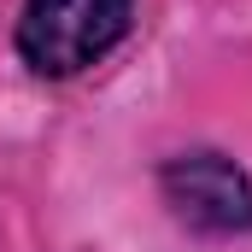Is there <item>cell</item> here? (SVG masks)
I'll use <instances>...</instances> for the list:
<instances>
[{
	"instance_id": "cell-1",
	"label": "cell",
	"mask_w": 252,
	"mask_h": 252,
	"mask_svg": "<svg viewBox=\"0 0 252 252\" xmlns=\"http://www.w3.org/2000/svg\"><path fill=\"white\" fill-rule=\"evenodd\" d=\"M135 24V0H24L12 47L30 76L70 82L106 59Z\"/></svg>"
},
{
	"instance_id": "cell-2",
	"label": "cell",
	"mask_w": 252,
	"mask_h": 252,
	"mask_svg": "<svg viewBox=\"0 0 252 252\" xmlns=\"http://www.w3.org/2000/svg\"><path fill=\"white\" fill-rule=\"evenodd\" d=\"M158 199L188 235H205V241L252 235V170L223 147L170 153L158 164Z\"/></svg>"
}]
</instances>
